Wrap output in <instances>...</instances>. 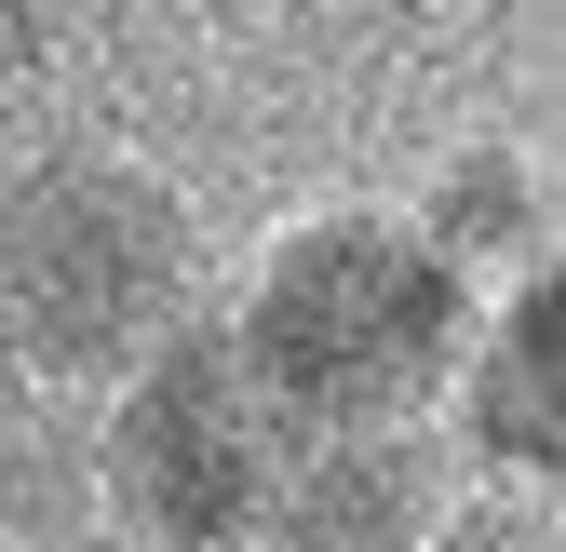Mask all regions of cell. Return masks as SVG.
Here are the masks:
<instances>
[{"label": "cell", "mask_w": 566, "mask_h": 552, "mask_svg": "<svg viewBox=\"0 0 566 552\" xmlns=\"http://www.w3.org/2000/svg\"><path fill=\"white\" fill-rule=\"evenodd\" d=\"M405 230L432 243L459 284H513V269L553 256V162L513 149V135H472V149L432 162V189L405 202Z\"/></svg>", "instance_id": "obj_6"}, {"label": "cell", "mask_w": 566, "mask_h": 552, "mask_svg": "<svg viewBox=\"0 0 566 552\" xmlns=\"http://www.w3.org/2000/svg\"><path fill=\"white\" fill-rule=\"evenodd\" d=\"M459 471L432 432H283L256 552H418L446 526Z\"/></svg>", "instance_id": "obj_5"}, {"label": "cell", "mask_w": 566, "mask_h": 552, "mask_svg": "<svg viewBox=\"0 0 566 552\" xmlns=\"http://www.w3.org/2000/svg\"><path fill=\"white\" fill-rule=\"evenodd\" d=\"M28 418H41V391H28V364H14V351H0V445H14Z\"/></svg>", "instance_id": "obj_9"}, {"label": "cell", "mask_w": 566, "mask_h": 552, "mask_svg": "<svg viewBox=\"0 0 566 552\" xmlns=\"http://www.w3.org/2000/svg\"><path fill=\"white\" fill-rule=\"evenodd\" d=\"M472 297L485 284L405 230V202H311L256 243L217 337L283 432H432Z\"/></svg>", "instance_id": "obj_1"}, {"label": "cell", "mask_w": 566, "mask_h": 552, "mask_svg": "<svg viewBox=\"0 0 566 552\" xmlns=\"http://www.w3.org/2000/svg\"><path fill=\"white\" fill-rule=\"evenodd\" d=\"M95 445V526L135 552H256L270 471H283V418L243 391L217 310H189L149 364H122L82 404Z\"/></svg>", "instance_id": "obj_3"}, {"label": "cell", "mask_w": 566, "mask_h": 552, "mask_svg": "<svg viewBox=\"0 0 566 552\" xmlns=\"http://www.w3.org/2000/svg\"><path fill=\"white\" fill-rule=\"evenodd\" d=\"M189 310H202V216L163 162L108 135H54L0 176V351L28 364V391L95 404Z\"/></svg>", "instance_id": "obj_2"}, {"label": "cell", "mask_w": 566, "mask_h": 552, "mask_svg": "<svg viewBox=\"0 0 566 552\" xmlns=\"http://www.w3.org/2000/svg\"><path fill=\"white\" fill-rule=\"evenodd\" d=\"M54 67V0H0V82Z\"/></svg>", "instance_id": "obj_8"}, {"label": "cell", "mask_w": 566, "mask_h": 552, "mask_svg": "<svg viewBox=\"0 0 566 552\" xmlns=\"http://www.w3.org/2000/svg\"><path fill=\"white\" fill-rule=\"evenodd\" d=\"M432 445L472 486H526L553 499V458H566V256L513 269V284L472 297V337H459V378L432 404Z\"/></svg>", "instance_id": "obj_4"}, {"label": "cell", "mask_w": 566, "mask_h": 552, "mask_svg": "<svg viewBox=\"0 0 566 552\" xmlns=\"http://www.w3.org/2000/svg\"><path fill=\"white\" fill-rule=\"evenodd\" d=\"M418 552H566V539H553V499H526V486H459Z\"/></svg>", "instance_id": "obj_7"}]
</instances>
